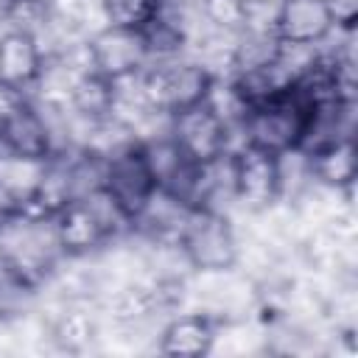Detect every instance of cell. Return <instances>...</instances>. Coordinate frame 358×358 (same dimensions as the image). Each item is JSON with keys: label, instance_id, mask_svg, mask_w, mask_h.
Here are the masks:
<instances>
[{"label": "cell", "instance_id": "15", "mask_svg": "<svg viewBox=\"0 0 358 358\" xmlns=\"http://www.w3.org/2000/svg\"><path fill=\"white\" fill-rule=\"evenodd\" d=\"M67 106L81 123L109 120L115 112V81L95 70L81 73L70 87Z\"/></svg>", "mask_w": 358, "mask_h": 358}, {"label": "cell", "instance_id": "8", "mask_svg": "<svg viewBox=\"0 0 358 358\" xmlns=\"http://www.w3.org/2000/svg\"><path fill=\"white\" fill-rule=\"evenodd\" d=\"M87 45H90L92 70L112 78V81L126 78V76H137L148 64L143 34L131 31V28L101 25L87 36Z\"/></svg>", "mask_w": 358, "mask_h": 358}, {"label": "cell", "instance_id": "14", "mask_svg": "<svg viewBox=\"0 0 358 358\" xmlns=\"http://www.w3.org/2000/svg\"><path fill=\"white\" fill-rule=\"evenodd\" d=\"M310 179L330 190H350L358 182V143L355 137H336L305 151Z\"/></svg>", "mask_w": 358, "mask_h": 358}, {"label": "cell", "instance_id": "11", "mask_svg": "<svg viewBox=\"0 0 358 358\" xmlns=\"http://www.w3.org/2000/svg\"><path fill=\"white\" fill-rule=\"evenodd\" d=\"M218 333V319L193 308V310H179L171 313L159 333H157V352L168 358H199V355H213Z\"/></svg>", "mask_w": 358, "mask_h": 358}, {"label": "cell", "instance_id": "12", "mask_svg": "<svg viewBox=\"0 0 358 358\" xmlns=\"http://www.w3.org/2000/svg\"><path fill=\"white\" fill-rule=\"evenodd\" d=\"M45 62H48V53L42 50L34 34L22 28L0 31V84L31 98L34 87L45 73Z\"/></svg>", "mask_w": 358, "mask_h": 358}, {"label": "cell", "instance_id": "17", "mask_svg": "<svg viewBox=\"0 0 358 358\" xmlns=\"http://www.w3.org/2000/svg\"><path fill=\"white\" fill-rule=\"evenodd\" d=\"M207 28L238 34L246 28V0H193Z\"/></svg>", "mask_w": 358, "mask_h": 358}, {"label": "cell", "instance_id": "4", "mask_svg": "<svg viewBox=\"0 0 358 358\" xmlns=\"http://www.w3.org/2000/svg\"><path fill=\"white\" fill-rule=\"evenodd\" d=\"M229 185L232 207H241L246 215L271 210L282 201L280 154H268L246 143L235 145L229 151Z\"/></svg>", "mask_w": 358, "mask_h": 358}, {"label": "cell", "instance_id": "13", "mask_svg": "<svg viewBox=\"0 0 358 358\" xmlns=\"http://www.w3.org/2000/svg\"><path fill=\"white\" fill-rule=\"evenodd\" d=\"M0 145L3 151L28 159H48L56 154L50 126L31 98L0 117Z\"/></svg>", "mask_w": 358, "mask_h": 358}, {"label": "cell", "instance_id": "5", "mask_svg": "<svg viewBox=\"0 0 358 358\" xmlns=\"http://www.w3.org/2000/svg\"><path fill=\"white\" fill-rule=\"evenodd\" d=\"M168 134L179 145V151L196 165L218 162L238 145V134L221 120V115L207 101L171 115Z\"/></svg>", "mask_w": 358, "mask_h": 358}, {"label": "cell", "instance_id": "6", "mask_svg": "<svg viewBox=\"0 0 358 358\" xmlns=\"http://www.w3.org/2000/svg\"><path fill=\"white\" fill-rule=\"evenodd\" d=\"M103 190L129 215V221H134L154 199L159 187L148 168L140 140H131L103 157Z\"/></svg>", "mask_w": 358, "mask_h": 358}, {"label": "cell", "instance_id": "2", "mask_svg": "<svg viewBox=\"0 0 358 358\" xmlns=\"http://www.w3.org/2000/svg\"><path fill=\"white\" fill-rule=\"evenodd\" d=\"M213 81L215 76L204 64H199L190 56H179L145 64L140 73V92L154 112L171 117L182 109L204 103Z\"/></svg>", "mask_w": 358, "mask_h": 358}, {"label": "cell", "instance_id": "18", "mask_svg": "<svg viewBox=\"0 0 358 358\" xmlns=\"http://www.w3.org/2000/svg\"><path fill=\"white\" fill-rule=\"evenodd\" d=\"M20 213H22V204L0 185V229H3L14 215H20Z\"/></svg>", "mask_w": 358, "mask_h": 358}, {"label": "cell", "instance_id": "3", "mask_svg": "<svg viewBox=\"0 0 358 358\" xmlns=\"http://www.w3.org/2000/svg\"><path fill=\"white\" fill-rule=\"evenodd\" d=\"M238 227L224 210H190L179 232V249L193 271H227L238 263Z\"/></svg>", "mask_w": 358, "mask_h": 358}, {"label": "cell", "instance_id": "16", "mask_svg": "<svg viewBox=\"0 0 358 358\" xmlns=\"http://www.w3.org/2000/svg\"><path fill=\"white\" fill-rule=\"evenodd\" d=\"M165 0H101L103 25L143 31L162 11Z\"/></svg>", "mask_w": 358, "mask_h": 358}, {"label": "cell", "instance_id": "1", "mask_svg": "<svg viewBox=\"0 0 358 358\" xmlns=\"http://www.w3.org/2000/svg\"><path fill=\"white\" fill-rule=\"evenodd\" d=\"M313 106L291 87L268 101H260L246 109L238 126V145H255L268 154H288L302 148Z\"/></svg>", "mask_w": 358, "mask_h": 358}, {"label": "cell", "instance_id": "9", "mask_svg": "<svg viewBox=\"0 0 358 358\" xmlns=\"http://www.w3.org/2000/svg\"><path fill=\"white\" fill-rule=\"evenodd\" d=\"M48 324V344L59 352H87L101 341V310L95 299H56Z\"/></svg>", "mask_w": 358, "mask_h": 358}, {"label": "cell", "instance_id": "7", "mask_svg": "<svg viewBox=\"0 0 358 358\" xmlns=\"http://www.w3.org/2000/svg\"><path fill=\"white\" fill-rule=\"evenodd\" d=\"M50 221H53L56 243H59L64 260L92 257L112 241H120L115 235V229L109 227V221L98 213V207L87 196L64 204L59 213L50 215Z\"/></svg>", "mask_w": 358, "mask_h": 358}, {"label": "cell", "instance_id": "10", "mask_svg": "<svg viewBox=\"0 0 358 358\" xmlns=\"http://www.w3.org/2000/svg\"><path fill=\"white\" fill-rule=\"evenodd\" d=\"M271 28L282 45L322 48L338 22L330 0H280Z\"/></svg>", "mask_w": 358, "mask_h": 358}]
</instances>
